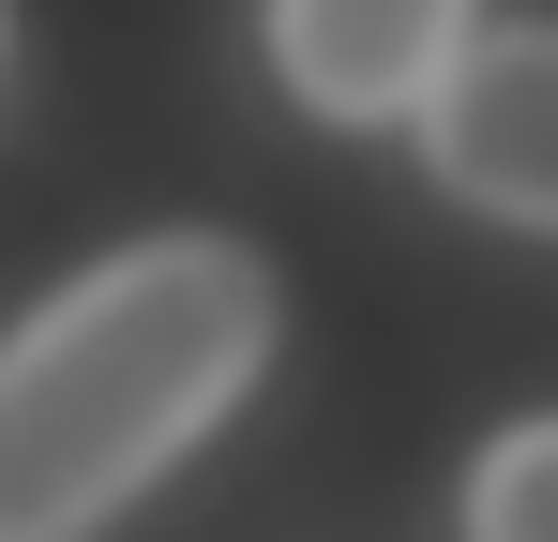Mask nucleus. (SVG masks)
I'll use <instances>...</instances> for the list:
<instances>
[{"label":"nucleus","instance_id":"1","mask_svg":"<svg viewBox=\"0 0 558 542\" xmlns=\"http://www.w3.org/2000/svg\"><path fill=\"white\" fill-rule=\"evenodd\" d=\"M272 361V257L227 226L121 242L0 332V542H92Z\"/></svg>","mask_w":558,"mask_h":542},{"label":"nucleus","instance_id":"2","mask_svg":"<svg viewBox=\"0 0 558 542\" xmlns=\"http://www.w3.org/2000/svg\"><path fill=\"white\" fill-rule=\"evenodd\" d=\"M408 121H423V167L468 211L558 226V30H468Z\"/></svg>","mask_w":558,"mask_h":542},{"label":"nucleus","instance_id":"3","mask_svg":"<svg viewBox=\"0 0 558 542\" xmlns=\"http://www.w3.org/2000/svg\"><path fill=\"white\" fill-rule=\"evenodd\" d=\"M468 30L483 0H272V76L317 121H408Z\"/></svg>","mask_w":558,"mask_h":542},{"label":"nucleus","instance_id":"4","mask_svg":"<svg viewBox=\"0 0 558 542\" xmlns=\"http://www.w3.org/2000/svg\"><path fill=\"white\" fill-rule=\"evenodd\" d=\"M468 542H558V422H513L468 467Z\"/></svg>","mask_w":558,"mask_h":542}]
</instances>
